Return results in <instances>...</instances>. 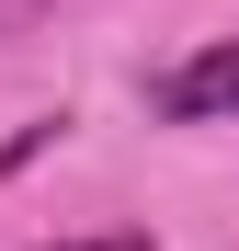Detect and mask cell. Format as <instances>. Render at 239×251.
Listing matches in <instances>:
<instances>
[{
  "instance_id": "obj_1",
  "label": "cell",
  "mask_w": 239,
  "mask_h": 251,
  "mask_svg": "<svg viewBox=\"0 0 239 251\" xmlns=\"http://www.w3.org/2000/svg\"><path fill=\"white\" fill-rule=\"evenodd\" d=\"M148 103L171 126H239V34H217V46H194L182 69L148 80Z\"/></svg>"
},
{
  "instance_id": "obj_2",
  "label": "cell",
  "mask_w": 239,
  "mask_h": 251,
  "mask_svg": "<svg viewBox=\"0 0 239 251\" xmlns=\"http://www.w3.org/2000/svg\"><path fill=\"white\" fill-rule=\"evenodd\" d=\"M46 251H159V240H137V228H103V240H46Z\"/></svg>"
}]
</instances>
